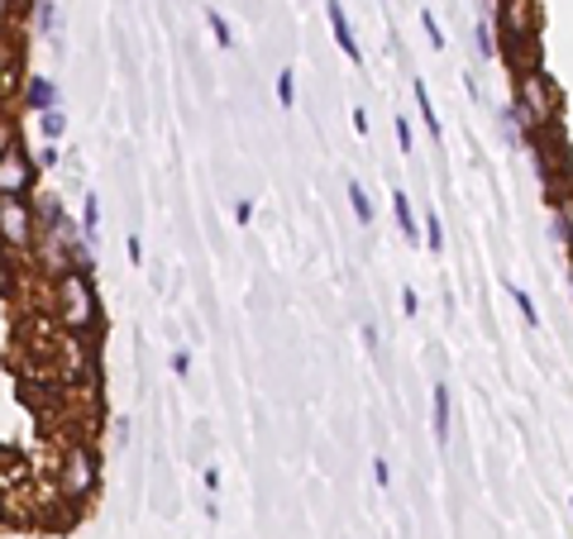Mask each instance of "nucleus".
<instances>
[{
	"instance_id": "f257e3e1",
	"label": "nucleus",
	"mask_w": 573,
	"mask_h": 539,
	"mask_svg": "<svg viewBox=\"0 0 573 539\" xmlns=\"http://www.w3.org/2000/svg\"><path fill=\"white\" fill-rule=\"evenodd\" d=\"M54 306H58V325L72 335H91L101 325V296H96V278L86 272H58L54 278Z\"/></svg>"
},
{
	"instance_id": "f03ea898",
	"label": "nucleus",
	"mask_w": 573,
	"mask_h": 539,
	"mask_svg": "<svg viewBox=\"0 0 573 539\" xmlns=\"http://www.w3.org/2000/svg\"><path fill=\"white\" fill-rule=\"evenodd\" d=\"M101 488V458L91 444H72L68 454H62V464H58V496L62 502H72V506H86L91 496H96Z\"/></svg>"
},
{
	"instance_id": "7ed1b4c3",
	"label": "nucleus",
	"mask_w": 573,
	"mask_h": 539,
	"mask_svg": "<svg viewBox=\"0 0 573 539\" xmlns=\"http://www.w3.org/2000/svg\"><path fill=\"white\" fill-rule=\"evenodd\" d=\"M34 239H38V225H34L30 201H20V196H0V254H24L30 258Z\"/></svg>"
},
{
	"instance_id": "20e7f679",
	"label": "nucleus",
	"mask_w": 573,
	"mask_h": 539,
	"mask_svg": "<svg viewBox=\"0 0 573 539\" xmlns=\"http://www.w3.org/2000/svg\"><path fill=\"white\" fill-rule=\"evenodd\" d=\"M34 191H38V167H34V157L24 153V143H15V149L0 153V196L30 201Z\"/></svg>"
},
{
	"instance_id": "39448f33",
	"label": "nucleus",
	"mask_w": 573,
	"mask_h": 539,
	"mask_svg": "<svg viewBox=\"0 0 573 539\" xmlns=\"http://www.w3.org/2000/svg\"><path fill=\"white\" fill-rule=\"evenodd\" d=\"M325 20H330V34H335V44H340V52L359 68V62H363V48H359L354 24H349V15H344L340 0H325Z\"/></svg>"
},
{
	"instance_id": "423d86ee",
	"label": "nucleus",
	"mask_w": 573,
	"mask_h": 539,
	"mask_svg": "<svg viewBox=\"0 0 573 539\" xmlns=\"http://www.w3.org/2000/svg\"><path fill=\"white\" fill-rule=\"evenodd\" d=\"M449 430H454V406H449V383H435L430 387V435L445 449L449 444Z\"/></svg>"
},
{
	"instance_id": "0eeeda50",
	"label": "nucleus",
	"mask_w": 573,
	"mask_h": 539,
	"mask_svg": "<svg viewBox=\"0 0 573 539\" xmlns=\"http://www.w3.org/2000/svg\"><path fill=\"white\" fill-rule=\"evenodd\" d=\"M58 101V82H48V77H30L24 82V110H34V115H44V110H54Z\"/></svg>"
},
{
	"instance_id": "6e6552de",
	"label": "nucleus",
	"mask_w": 573,
	"mask_h": 539,
	"mask_svg": "<svg viewBox=\"0 0 573 539\" xmlns=\"http://www.w3.org/2000/svg\"><path fill=\"white\" fill-rule=\"evenodd\" d=\"M393 215H397V230H401V239L407 244H421V220H416V210H411V196L407 191H393Z\"/></svg>"
},
{
	"instance_id": "1a4fd4ad",
	"label": "nucleus",
	"mask_w": 573,
	"mask_h": 539,
	"mask_svg": "<svg viewBox=\"0 0 573 539\" xmlns=\"http://www.w3.org/2000/svg\"><path fill=\"white\" fill-rule=\"evenodd\" d=\"M77 234H82V244H96L101 239V201H96V191L82 201V225H77Z\"/></svg>"
},
{
	"instance_id": "9d476101",
	"label": "nucleus",
	"mask_w": 573,
	"mask_h": 539,
	"mask_svg": "<svg viewBox=\"0 0 573 539\" xmlns=\"http://www.w3.org/2000/svg\"><path fill=\"white\" fill-rule=\"evenodd\" d=\"M411 96H416V110H421L425 129H430V134L440 139V115H435V101H430V86L421 82V77H416V82H411Z\"/></svg>"
},
{
	"instance_id": "9b49d317",
	"label": "nucleus",
	"mask_w": 573,
	"mask_h": 539,
	"mask_svg": "<svg viewBox=\"0 0 573 539\" xmlns=\"http://www.w3.org/2000/svg\"><path fill=\"white\" fill-rule=\"evenodd\" d=\"M349 210H354V220H359L363 230L373 225V201H369V191H363L359 177H349Z\"/></svg>"
},
{
	"instance_id": "f8f14e48",
	"label": "nucleus",
	"mask_w": 573,
	"mask_h": 539,
	"mask_svg": "<svg viewBox=\"0 0 573 539\" xmlns=\"http://www.w3.org/2000/svg\"><path fill=\"white\" fill-rule=\"evenodd\" d=\"M38 129H44V143H58L62 134H68V110H62V105L44 110V115H38Z\"/></svg>"
},
{
	"instance_id": "ddd939ff",
	"label": "nucleus",
	"mask_w": 573,
	"mask_h": 539,
	"mask_svg": "<svg viewBox=\"0 0 573 539\" xmlns=\"http://www.w3.org/2000/svg\"><path fill=\"white\" fill-rule=\"evenodd\" d=\"M506 292H512V301H516V310H521V320H526L530 330H540V310H536V301H530V292H526V286L506 282Z\"/></svg>"
},
{
	"instance_id": "4468645a",
	"label": "nucleus",
	"mask_w": 573,
	"mask_h": 539,
	"mask_svg": "<svg viewBox=\"0 0 573 539\" xmlns=\"http://www.w3.org/2000/svg\"><path fill=\"white\" fill-rule=\"evenodd\" d=\"M30 5H34V24H38V34L54 38V30H58V5H54V0H30Z\"/></svg>"
},
{
	"instance_id": "2eb2a0df",
	"label": "nucleus",
	"mask_w": 573,
	"mask_h": 539,
	"mask_svg": "<svg viewBox=\"0 0 573 539\" xmlns=\"http://www.w3.org/2000/svg\"><path fill=\"white\" fill-rule=\"evenodd\" d=\"M206 24H211V34H215V44H220V48H234V30H230V20L220 15L215 5H206Z\"/></svg>"
},
{
	"instance_id": "dca6fc26",
	"label": "nucleus",
	"mask_w": 573,
	"mask_h": 539,
	"mask_svg": "<svg viewBox=\"0 0 573 539\" xmlns=\"http://www.w3.org/2000/svg\"><path fill=\"white\" fill-rule=\"evenodd\" d=\"M473 52H478V58H498V38H492V24L488 20L473 24Z\"/></svg>"
},
{
	"instance_id": "f3484780",
	"label": "nucleus",
	"mask_w": 573,
	"mask_h": 539,
	"mask_svg": "<svg viewBox=\"0 0 573 539\" xmlns=\"http://www.w3.org/2000/svg\"><path fill=\"white\" fill-rule=\"evenodd\" d=\"M421 244L430 248V254H445V225H440V215H425V225H421Z\"/></svg>"
},
{
	"instance_id": "a211bd4d",
	"label": "nucleus",
	"mask_w": 573,
	"mask_h": 539,
	"mask_svg": "<svg viewBox=\"0 0 573 539\" xmlns=\"http://www.w3.org/2000/svg\"><path fill=\"white\" fill-rule=\"evenodd\" d=\"M278 105H282V110H292V105H296V77H292V68L278 72Z\"/></svg>"
},
{
	"instance_id": "6ab92c4d",
	"label": "nucleus",
	"mask_w": 573,
	"mask_h": 539,
	"mask_svg": "<svg viewBox=\"0 0 573 539\" xmlns=\"http://www.w3.org/2000/svg\"><path fill=\"white\" fill-rule=\"evenodd\" d=\"M421 30H425V38H430V48H435V52L449 44V38H445V30H440V20L430 15V10H421Z\"/></svg>"
},
{
	"instance_id": "aec40b11",
	"label": "nucleus",
	"mask_w": 573,
	"mask_h": 539,
	"mask_svg": "<svg viewBox=\"0 0 573 539\" xmlns=\"http://www.w3.org/2000/svg\"><path fill=\"white\" fill-rule=\"evenodd\" d=\"M550 239L564 248L569 244V206H554V220H550Z\"/></svg>"
},
{
	"instance_id": "412c9836",
	"label": "nucleus",
	"mask_w": 573,
	"mask_h": 539,
	"mask_svg": "<svg viewBox=\"0 0 573 539\" xmlns=\"http://www.w3.org/2000/svg\"><path fill=\"white\" fill-rule=\"evenodd\" d=\"M58 163H62V157H58V143H44V149H38V157H34L38 173H54Z\"/></svg>"
},
{
	"instance_id": "4be33fe9",
	"label": "nucleus",
	"mask_w": 573,
	"mask_h": 539,
	"mask_svg": "<svg viewBox=\"0 0 573 539\" xmlns=\"http://www.w3.org/2000/svg\"><path fill=\"white\" fill-rule=\"evenodd\" d=\"M393 134H397V143H401V153H411V149H416V139H411V120H407V115H397Z\"/></svg>"
},
{
	"instance_id": "5701e85b",
	"label": "nucleus",
	"mask_w": 573,
	"mask_h": 539,
	"mask_svg": "<svg viewBox=\"0 0 573 539\" xmlns=\"http://www.w3.org/2000/svg\"><path fill=\"white\" fill-rule=\"evenodd\" d=\"M401 315H421V292L416 286H401Z\"/></svg>"
},
{
	"instance_id": "b1692460",
	"label": "nucleus",
	"mask_w": 573,
	"mask_h": 539,
	"mask_svg": "<svg viewBox=\"0 0 573 539\" xmlns=\"http://www.w3.org/2000/svg\"><path fill=\"white\" fill-rule=\"evenodd\" d=\"M373 482L377 488H393V464L387 458H373Z\"/></svg>"
},
{
	"instance_id": "393cba45",
	"label": "nucleus",
	"mask_w": 573,
	"mask_h": 539,
	"mask_svg": "<svg viewBox=\"0 0 573 539\" xmlns=\"http://www.w3.org/2000/svg\"><path fill=\"white\" fill-rule=\"evenodd\" d=\"M15 143H20L15 125H10V120H0V153H5V149H15Z\"/></svg>"
},
{
	"instance_id": "a878e982",
	"label": "nucleus",
	"mask_w": 573,
	"mask_h": 539,
	"mask_svg": "<svg viewBox=\"0 0 573 539\" xmlns=\"http://www.w3.org/2000/svg\"><path fill=\"white\" fill-rule=\"evenodd\" d=\"M173 373H177V377L191 373V353H187V349H173Z\"/></svg>"
},
{
	"instance_id": "bb28decb",
	"label": "nucleus",
	"mask_w": 573,
	"mask_h": 539,
	"mask_svg": "<svg viewBox=\"0 0 573 539\" xmlns=\"http://www.w3.org/2000/svg\"><path fill=\"white\" fill-rule=\"evenodd\" d=\"M349 120H354V134L359 139H369V110H363V105H354V115H349Z\"/></svg>"
},
{
	"instance_id": "cd10ccee",
	"label": "nucleus",
	"mask_w": 573,
	"mask_h": 539,
	"mask_svg": "<svg viewBox=\"0 0 573 539\" xmlns=\"http://www.w3.org/2000/svg\"><path fill=\"white\" fill-rule=\"evenodd\" d=\"M125 254H129V262H135V268H139V262H143V239H139V234H129Z\"/></svg>"
},
{
	"instance_id": "c85d7f7f",
	"label": "nucleus",
	"mask_w": 573,
	"mask_h": 539,
	"mask_svg": "<svg viewBox=\"0 0 573 539\" xmlns=\"http://www.w3.org/2000/svg\"><path fill=\"white\" fill-rule=\"evenodd\" d=\"M249 220H254V201H239L234 206V225H249Z\"/></svg>"
},
{
	"instance_id": "c756f323",
	"label": "nucleus",
	"mask_w": 573,
	"mask_h": 539,
	"mask_svg": "<svg viewBox=\"0 0 573 539\" xmlns=\"http://www.w3.org/2000/svg\"><path fill=\"white\" fill-rule=\"evenodd\" d=\"M363 349L377 353V325L373 320H363Z\"/></svg>"
},
{
	"instance_id": "7c9ffc66",
	"label": "nucleus",
	"mask_w": 573,
	"mask_h": 539,
	"mask_svg": "<svg viewBox=\"0 0 573 539\" xmlns=\"http://www.w3.org/2000/svg\"><path fill=\"white\" fill-rule=\"evenodd\" d=\"M201 482H206V492L215 496V492H220V468H206V472H201Z\"/></svg>"
},
{
	"instance_id": "2f4dec72",
	"label": "nucleus",
	"mask_w": 573,
	"mask_h": 539,
	"mask_svg": "<svg viewBox=\"0 0 573 539\" xmlns=\"http://www.w3.org/2000/svg\"><path fill=\"white\" fill-rule=\"evenodd\" d=\"M20 10H24V0H0V15H5V20L20 15Z\"/></svg>"
},
{
	"instance_id": "473e14b6",
	"label": "nucleus",
	"mask_w": 573,
	"mask_h": 539,
	"mask_svg": "<svg viewBox=\"0 0 573 539\" xmlns=\"http://www.w3.org/2000/svg\"><path fill=\"white\" fill-rule=\"evenodd\" d=\"M5 44H10V20L0 15V48H5Z\"/></svg>"
},
{
	"instance_id": "72a5a7b5",
	"label": "nucleus",
	"mask_w": 573,
	"mask_h": 539,
	"mask_svg": "<svg viewBox=\"0 0 573 539\" xmlns=\"http://www.w3.org/2000/svg\"><path fill=\"white\" fill-rule=\"evenodd\" d=\"M492 5H498V0H492Z\"/></svg>"
}]
</instances>
